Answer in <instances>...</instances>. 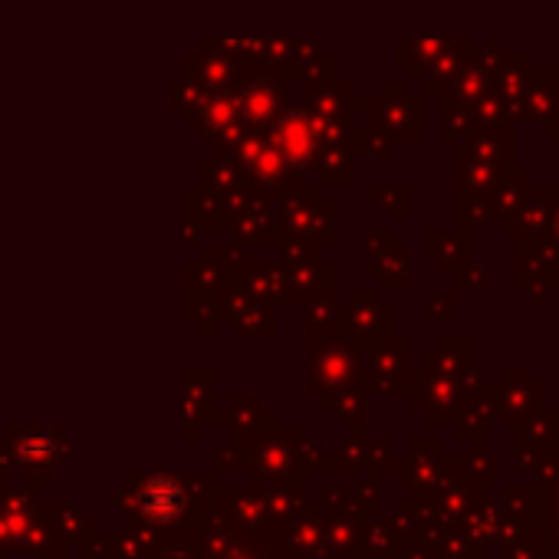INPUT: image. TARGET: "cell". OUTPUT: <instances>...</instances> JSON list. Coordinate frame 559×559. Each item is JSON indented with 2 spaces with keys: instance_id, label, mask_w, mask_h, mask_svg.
<instances>
[{
  "instance_id": "6da1fadb",
  "label": "cell",
  "mask_w": 559,
  "mask_h": 559,
  "mask_svg": "<svg viewBox=\"0 0 559 559\" xmlns=\"http://www.w3.org/2000/svg\"><path fill=\"white\" fill-rule=\"evenodd\" d=\"M243 106H247V112L250 116H257V119H270L273 112H276V106H280V96H276V86L273 83H266V80H257V83H250L247 90H243Z\"/></svg>"
}]
</instances>
